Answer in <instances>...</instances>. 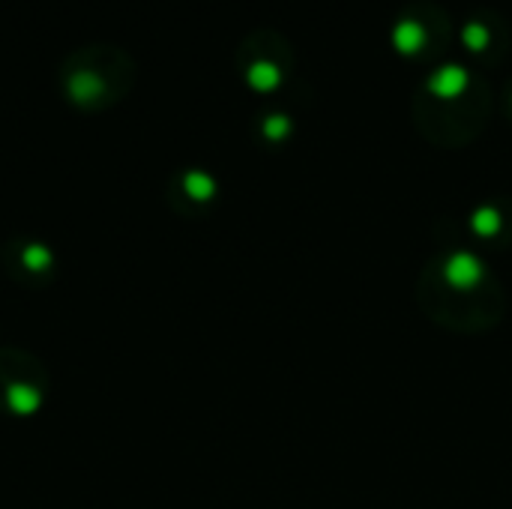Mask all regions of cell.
Listing matches in <instances>:
<instances>
[{
  "label": "cell",
  "instance_id": "5b68a950",
  "mask_svg": "<svg viewBox=\"0 0 512 509\" xmlns=\"http://www.w3.org/2000/svg\"><path fill=\"white\" fill-rule=\"evenodd\" d=\"M279 78H282L279 66L276 63H267V60H258L249 69V84L258 87V90H273L279 84Z\"/></svg>",
  "mask_w": 512,
  "mask_h": 509
},
{
  "label": "cell",
  "instance_id": "52a82bcc",
  "mask_svg": "<svg viewBox=\"0 0 512 509\" xmlns=\"http://www.w3.org/2000/svg\"><path fill=\"white\" fill-rule=\"evenodd\" d=\"M462 36H465V42L471 45V48H483L486 42H489V30L483 27V24H468L465 30H462Z\"/></svg>",
  "mask_w": 512,
  "mask_h": 509
},
{
  "label": "cell",
  "instance_id": "8992f818",
  "mask_svg": "<svg viewBox=\"0 0 512 509\" xmlns=\"http://www.w3.org/2000/svg\"><path fill=\"white\" fill-rule=\"evenodd\" d=\"M99 93V81L93 75H75L72 81V96L75 99H87V96H96Z\"/></svg>",
  "mask_w": 512,
  "mask_h": 509
},
{
  "label": "cell",
  "instance_id": "277c9868",
  "mask_svg": "<svg viewBox=\"0 0 512 509\" xmlns=\"http://www.w3.org/2000/svg\"><path fill=\"white\" fill-rule=\"evenodd\" d=\"M423 42H426V30H423V24H417L414 18H405V21H399V24L393 27V45H396L399 51H405V54L420 51Z\"/></svg>",
  "mask_w": 512,
  "mask_h": 509
},
{
  "label": "cell",
  "instance_id": "7a4b0ae2",
  "mask_svg": "<svg viewBox=\"0 0 512 509\" xmlns=\"http://www.w3.org/2000/svg\"><path fill=\"white\" fill-rule=\"evenodd\" d=\"M468 237L477 240V246H492V249H507L512 246V216L501 204H480L468 216Z\"/></svg>",
  "mask_w": 512,
  "mask_h": 509
},
{
  "label": "cell",
  "instance_id": "3957f363",
  "mask_svg": "<svg viewBox=\"0 0 512 509\" xmlns=\"http://www.w3.org/2000/svg\"><path fill=\"white\" fill-rule=\"evenodd\" d=\"M465 87H468V72H465V66H459V63H447V66H441V69H435L432 78H429V90H432L435 96H441V99H453V96H459Z\"/></svg>",
  "mask_w": 512,
  "mask_h": 509
},
{
  "label": "cell",
  "instance_id": "ba28073f",
  "mask_svg": "<svg viewBox=\"0 0 512 509\" xmlns=\"http://www.w3.org/2000/svg\"><path fill=\"white\" fill-rule=\"evenodd\" d=\"M264 129H267V135H270V138H282V135H288L291 120H288V117H282V114H273V117H267Z\"/></svg>",
  "mask_w": 512,
  "mask_h": 509
},
{
  "label": "cell",
  "instance_id": "6da1fadb",
  "mask_svg": "<svg viewBox=\"0 0 512 509\" xmlns=\"http://www.w3.org/2000/svg\"><path fill=\"white\" fill-rule=\"evenodd\" d=\"M417 306L450 333L480 336L504 321L510 297L474 246L447 243L417 276Z\"/></svg>",
  "mask_w": 512,
  "mask_h": 509
}]
</instances>
